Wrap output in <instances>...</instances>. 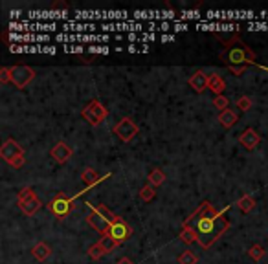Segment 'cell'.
<instances>
[{
    "instance_id": "obj_36",
    "label": "cell",
    "mask_w": 268,
    "mask_h": 264,
    "mask_svg": "<svg viewBox=\"0 0 268 264\" xmlns=\"http://www.w3.org/2000/svg\"><path fill=\"white\" fill-rule=\"evenodd\" d=\"M63 50L66 53H85V48H83V46H70V44H64Z\"/></svg>"
},
{
    "instance_id": "obj_28",
    "label": "cell",
    "mask_w": 268,
    "mask_h": 264,
    "mask_svg": "<svg viewBox=\"0 0 268 264\" xmlns=\"http://www.w3.org/2000/svg\"><path fill=\"white\" fill-rule=\"evenodd\" d=\"M248 255H250V259H254L255 263H257V261H261V259L265 257V248L259 246V244H254V246L248 250Z\"/></svg>"
},
{
    "instance_id": "obj_25",
    "label": "cell",
    "mask_w": 268,
    "mask_h": 264,
    "mask_svg": "<svg viewBox=\"0 0 268 264\" xmlns=\"http://www.w3.org/2000/svg\"><path fill=\"white\" fill-rule=\"evenodd\" d=\"M163 182H165V173H163L162 169H153L151 174H149V185H162Z\"/></svg>"
},
{
    "instance_id": "obj_26",
    "label": "cell",
    "mask_w": 268,
    "mask_h": 264,
    "mask_svg": "<svg viewBox=\"0 0 268 264\" xmlns=\"http://www.w3.org/2000/svg\"><path fill=\"white\" fill-rule=\"evenodd\" d=\"M237 206H239V209L242 213H250V211L255 208V200L250 195H244L237 200Z\"/></svg>"
},
{
    "instance_id": "obj_41",
    "label": "cell",
    "mask_w": 268,
    "mask_h": 264,
    "mask_svg": "<svg viewBox=\"0 0 268 264\" xmlns=\"http://www.w3.org/2000/svg\"><path fill=\"white\" fill-rule=\"evenodd\" d=\"M127 41H131V42H140V35L138 33H127V37H125Z\"/></svg>"
},
{
    "instance_id": "obj_30",
    "label": "cell",
    "mask_w": 268,
    "mask_h": 264,
    "mask_svg": "<svg viewBox=\"0 0 268 264\" xmlns=\"http://www.w3.org/2000/svg\"><path fill=\"white\" fill-rule=\"evenodd\" d=\"M105 255V251L101 250V246L99 244H94L92 248H88V257L94 259V261H98V259H101Z\"/></svg>"
},
{
    "instance_id": "obj_3",
    "label": "cell",
    "mask_w": 268,
    "mask_h": 264,
    "mask_svg": "<svg viewBox=\"0 0 268 264\" xmlns=\"http://www.w3.org/2000/svg\"><path fill=\"white\" fill-rule=\"evenodd\" d=\"M224 57L230 66H246L255 64V53L248 46H230L224 52Z\"/></svg>"
},
{
    "instance_id": "obj_32",
    "label": "cell",
    "mask_w": 268,
    "mask_h": 264,
    "mask_svg": "<svg viewBox=\"0 0 268 264\" xmlns=\"http://www.w3.org/2000/svg\"><path fill=\"white\" fill-rule=\"evenodd\" d=\"M237 106L244 112L250 110V108H252V99L248 98V96H242V98H239V101H237Z\"/></svg>"
},
{
    "instance_id": "obj_34",
    "label": "cell",
    "mask_w": 268,
    "mask_h": 264,
    "mask_svg": "<svg viewBox=\"0 0 268 264\" xmlns=\"http://www.w3.org/2000/svg\"><path fill=\"white\" fill-rule=\"evenodd\" d=\"M31 196H35V191L31 187H24L19 193V196H17V202H21V200H28V198H31Z\"/></svg>"
},
{
    "instance_id": "obj_16",
    "label": "cell",
    "mask_w": 268,
    "mask_h": 264,
    "mask_svg": "<svg viewBox=\"0 0 268 264\" xmlns=\"http://www.w3.org/2000/svg\"><path fill=\"white\" fill-rule=\"evenodd\" d=\"M108 176H112V174L108 173V174H105V176H99V174L96 173L94 169H90V167H88V169H85V171H83V174H81V178H83V182H85V185H86V191H88L90 187H94L96 184H99L101 180H107Z\"/></svg>"
},
{
    "instance_id": "obj_23",
    "label": "cell",
    "mask_w": 268,
    "mask_h": 264,
    "mask_svg": "<svg viewBox=\"0 0 268 264\" xmlns=\"http://www.w3.org/2000/svg\"><path fill=\"white\" fill-rule=\"evenodd\" d=\"M99 246H101V250L105 251V253H112L114 250H118V246H120L121 242H118L116 238H112V237L108 235H103L101 237V240H99Z\"/></svg>"
},
{
    "instance_id": "obj_8",
    "label": "cell",
    "mask_w": 268,
    "mask_h": 264,
    "mask_svg": "<svg viewBox=\"0 0 268 264\" xmlns=\"http://www.w3.org/2000/svg\"><path fill=\"white\" fill-rule=\"evenodd\" d=\"M107 235L112 237V238H116L118 242H123V240H127L129 237L133 235V228H131V226H129L123 218H118V220H116V222L108 228Z\"/></svg>"
},
{
    "instance_id": "obj_4",
    "label": "cell",
    "mask_w": 268,
    "mask_h": 264,
    "mask_svg": "<svg viewBox=\"0 0 268 264\" xmlns=\"http://www.w3.org/2000/svg\"><path fill=\"white\" fill-rule=\"evenodd\" d=\"M81 114H83V118H85L86 123L92 127H98L99 123H103V121L108 118L107 106L101 103V101H98V99H94V101H90V103L86 105Z\"/></svg>"
},
{
    "instance_id": "obj_35",
    "label": "cell",
    "mask_w": 268,
    "mask_h": 264,
    "mask_svg": "<svg viewBox=\"0 0 268 264\" xmlns=\"http://www.w3.org/2000/svg\"><path fill=\"white\" fill-rule=\"evenodd\" d=\"M0 81L6 84V83H11V68H7V66H4V68L0 70Z\"/></svg>"
},
{
    "instance_id": "obj_45",
    "label": "cell",
    "mask_w": 268,
    "mask_h": 264,
    "mask_svg": "<svg viewBox=\"0 0 268 264\" xmlns=\"http://www.w3.org/2000/svg\"><path fill=\"white\" fill-rule=\"evenodd\" d=\"M118 264H133V261H131L129 257H123V259H120V263Z\"/></svg>"
},
{
    "instance_id": "obj_14",
    "label": "cell",
    "mask_w": 268,
    "mask_h": 264,
    "mask_svg": "<svg viewBox=\"0 0 268 264\" xmlns=\"http://www.w3.org/2000/svg\"><path fill=\"white\" fill-rule=\"evenodd\" d=\"M17 204H19V208H21L22 213L28 216H33L39 209L43 208V202L39 200L37 196H31L28 200H21V202H17Z\"/></svg>"
},
{
    "instance_id": "obj_6",
    "label": "cell",
    "mask_w": 268,
    "mask_h": 264,
    "mask_svg": "<svg viewBox=\"0 0 268 264\" xmlns=\"http://www.w3.org/2000/svg\"><path fill=\"white\" fill-rule=\"evenodd\" d=\"M35 77V70L29 68V66H24V64H19V66H11V83L15 84V88H26Z\"/></svg>"
},
{
    "instance_id": "obj_17",
    "label": "cell",
    "mask_w": 268,
    "mask_h": 264,
    "mask_svg": "<svg viewBox=\"0 0 268 264\" xmlns=\"http://www.w3.org/2000/svg\"><path fill=\"white\" fill-rule=\"evenodd\" d=\"M28 17L31 21H48V19H61V21L70 22V19L66 17L64 13H57V11H29Z\"/></svg>"
},
{
    "instance_id": "obj_11",
    "label": "cell",
    "mask_w": 268,
    "mask_h": 264,
    "mask_svg": "<svg viewBox=\"0 0 268 264\" xmlns=\"http://www.w3.org/2000/svg\"><path fill=\"white\" fill-rule=\"evenodd\" d=\"M50 154H52V158H54L55 161H59V163H64L66 160H70L72 147H68L66 143H64V141H59V143H55V145L52 147Z\"/></svg>"
},
{
    "instance_id": "obj_40",
    "label": "cell",
    "mask_w": 268,
    "mask_h": 264,
    "mask_svg": "<svg viewBox=\"0 0 268 264\" xmlns=\"http://www.w3.org/2000/svg\"><path fill=\"white\" fill-rule=\"evenodd\" d=\"M55 52H57L55 46H43V52H41V53H50V55H54Z\"/></svg>"
},
{
    "instance_id": "obj_39",
    "label": "cell",
    "mask_w": 268,
    "mask_h": 264,
    "mask_svg": "<svg viewBox=\"0 0 268 264\" xmlns=\"http://www.w3.org/2000/svg\"><path fill=\"white\" fill-rule=\"evenodd\" d=\"M230 70H232L235 76H242L244 70H246V66H230Z\"/></svg>"
},
{
    "instance_id": "obj_47",
    "label": "cell",
    "mask_w": 268,
    "mask_h": 264,
    "mask_svg": "<svg viewBox=\"0 0 268 264\" xmlns=\"http://www.w3.org/2000/svg\"><path fill=\"white\" fill-rule=\"evenodd\" d=\"M114 39H116V41H123L125 37H123V35H120V33H116V37H114Z\"/></svg>"
},
{
    "instance_id": "obj_9",
    "label": "cell",
    "mask_w": 268,
    "mask_h": 264,
    "mask_svg": "<svg viewBox=\"0 0 268 264\" xmlns=\"http://www.w3.org/2000/svg\"><path fill=\"white\" fill-rule=\"evenodd\" d=\"M0 156H2L4 161L11 163V161L17 160L19 156H24V151H22V147L19 145L15 139H6L4 145L0 147Z\"/></svg>"
},
{
    "instance_id": "obj_21",
    "label": "cell",
    "mask_w": 268,
    "mask_h": 264,
    "mask_svg": "<svg viewBox=\"0 0 268 264\" xmlns=\"http://www.w3.org/2000/svg\"><path fill=\"white\" fill-rule=\"evenodd\" d=\"M237 114H235V110H232V108H226V110H222L219 114V123L224 129H232L235 123H237Z\"/></svg>"
},
{
    "instance_id": "obj_37",
    "label": "cell",
    "mask_w": 268,
    "mask_h": 264,
    "mask_svg": "<svg viewBox=\"0 0 268 264\" xmlns=\"http://www.w3.org/2000/svg\"><path fill=\"white\" fill-rule=\"evenodd\" d=\"M189 29V26L186 24V22H175V26H173V31H177V33H180V31H188Z\"/></svg>"
},
{
    "instance_id": "obj_10",
    "label": "cell",
    "mask_w": 268,
    "mask_h": 264,
    "mask_svg": "<svg viewBox=\"0 0 268 264\" xmlns=\"http://www.w3.org/2000/svg\"><path fill=\"white\" fill-rule=\"evenodd\" d=\"M9 29H13L15 31H52V29H57V24H46V22H35V24H26V22H22V24H15L11 22L9 24Z\"/></svg>"
},
{
    "instance_id": "obj_22",
    "label": "cell",
    "mask_w": 268,
    "mask_h": 264,
    "mask_svg": "<svg viewBox=\"0 0 268 264\" xmlns=\"http://www.w3.org/2000/svg\"><path fill=\"white\" fill-rule=\"evenodd\" d=\"M94 19L105 21V11H76L74 15V21H94Z\"/></svg>"
},
{
    "instance_id": "obj_31",
    "label": "cell",
    "mask_w": 268,
    "mask_h": 264,
    "mask_svg": "<svg viewBox=\"0 0 268 264\" xmlns=\"http://www.w3.org/2000/svg\"><path fill=\"white\" fill-rule=\"evenodd\" d=\"M213 105H215V108H219V110L222 112V110H226V108H228L230 101H228V98H226V96H215V99H213Z\"/></svg>"
},
{
    "instance_id": "obj_24",
    "label": "cell",
    "mask_w": 268,
    "mask_h": 264,
    "mask_svg": "<svg viewBox=\"0 0 268 264\" xmlns=\"http://www.w3.org/2000/svg\"><path fill=\"white\" fill-rule=\"evenodd\" d=\"M180 238H182L186 244H193L198 242V235L197 231L193 230L191 226H182V231H180Z\"/></svg>"
},
{
    "instance_id": "obj_20",
    "label": "cell",
    "mask_w": 268,
    "mask_h": 264,
    "mask_svg": "<svg viewBox=\"0 0 268 264\" xmlns=\"http://www.w3.org/2000/svg\"><path fill=\"white\" fill-rule=\"evenodd\" d=\"M31 255H33L39 263H44V261L52 255V248H50L46 242H37L35 246H33V250H31Z\"/></svg>"
},
{
    "instance_id": "obj_29",
    "label": "cell",
    "mask_w": 268,
    "mask_h": 264,
    "mask_svg": "<svg viewBox=\"0 0 268 264\" xmlns=\"http://www.w3.org/2000/svg\"><path fill=\"white\" fill-rule=\"evenodd\" d=\"M156 196V191H155V187L153 185H145V187H141V191H140V198L143 202H151L153 198Z\"/></svg>"
},
{
    "instance_id": "obj_7",
    "label": "cell",
    "mask_w": 268,
    "mask_h": 264,
    "mask_svg": "<svg viewBox=\"0 0 268 264\" xmlns=\"http://www.w3.org/2000/svg\"><path fill=\"white\" fill-rule=\"evenodd\" d=\"M114 134H116L121 141L129 143V141H133V138L138 134V125H136L131 118H123L121 121L116 123V127H114Z\"/></svg>"
},
{
    "instance_id": "obj_33",
    "label": "cell",
    "mask_w": 268,
    "mask_h": 264,
    "mask_svg": "<svg viewBox=\"0 0 268 264\" xmlns=\"http://www.w3.org/2000/svg\"><path fill=\"white\" fill-rule=\"evenodd\" d=\"M88 53H103V55H107V53H110V48H108V46L92 44V46H88Z\"/></svg>"
},
{
    "instance_id": "obj_38",
    "label": "cell",
    "mask_w": 268,
    "mask_h": 264,
    "mask_svg": "<svg viewBox=\"0 0 268 264\" xmlns=\"http://www.w3.org/2000/svg\"><path fill=\"white\" fill-rule=\"evenodd\" d=\"M24 161H26V156H19V158H17V160H13V161H11V163H9V165H11V167H15V169H21V167L24 165Z\"/></svg>"
},
{
    "instance_id": "obj_43",
    "label": "cell",
    "mask_w": 268,
    "mask_h": 264,
    "mask_svg": "<svg viewBox=\"0 0 268 264\" xmlns=\"http://www.w3.org/2000/svg\"><path fill=\"white\" fill-rule=\"evenodd\" d=\"M127 52H129V53H136V52H140V48H138V46H134V44H129Z\"/></svg>"
},
{
    "instance_id": "obj_27",
    "label": "cell",
    "mask_w": 268,
    "mask_h": 264,
    "mask_svg": "<svg viewBox=\"0 0 268 264\" xmlns=\"http://www.w3.org/2000/svg\"><path fill=\"white\" fill-rule=\"evenodd\" d=\"M197 255L193 253L191 250H186L178 255V264H197Z\"/></svg>"
},
{
    "instance_id": "obj_1",
    "label": "cell",
    "mask_w": 268,
    "mask_h": 264,
    "mask_svg": "<svg viewBox=\"0 0 268 264\" xmlns=\"http://www.w3.org/2000/svg\"><path fill=\"white\" fill-rule=\"evenodd\" d=\"M228 209H230V206H226L222 211H217L210 202H202L197 211L188 220H184V226H191L197 231L198 244L204 250H210L213 244L230 230V220L226 218Z\"/></svg>"
},
{
    "instance_id": "obj_5",
    "label": "cell",
    "mask_w": 268,
    "mask_h": 264,
    "mask_svg": "<svg viewBox=\"0 0 268 264\" xmlns=\"http://www.w3.org/2000/svg\"><path fill=\"white\" fill-rule=\"evenodd\" d=\"M79 195H76L74 198H68L66 195H57L54 200L48 204V209L54 213V215L57 216V218H64V216L70 215L72 208H74V202H76V198H78Z\"/></svg>"
},
{
    "instance_id": "obj_13",
    "label": "cell",
    "mask_w": 268,
    "mask_h": 264,
    "mask_svg": "<svg viewBox=\"0 0 268 264\" xmlns=\"http://www.w3.org/2000/svg\"><path fill=\"white\" fill-rule=\"evenodd\" d=\"M239 141H241V145L244 147V149L252 151V149H255V147L259 145L261 138H259V134H257L254 129H246V131L239 136Z\"/></svg>"
},
{
    "instance_id": "obj_18",
    "label": "cell",
    "mask_w": 268,
    "mask_h": 264,
    "mask_svg": "<svg viewBox=\"0 0 268 264\" xmlns=\"http://www.w3.org/2000/svg\"><path fill=\"white\" fill-rule=\"evenodd\" d=\"M61 29H64L66 33H83V31H94V29H98L96 24H78L76 21H70V22H64Z\"/></svg>"
},
{
    "instance_id": "obj_44",
    "label": "cell",
    "mask_w": 268,
    "mask_h": 264,
    "mask_svg": "<svg viewBox=\"0 0 268 264\" xmlns=\"http://www.w3.org/2000/svg\"><path fill=\"white\" fill-rule=\"evenodd\" d=\"M158 29H160V31H169V22H162Z\"/></svg>"
},
{
    "instance_id": "obj_46",
    "label": "cell",
    "mask_w": 268,
    "mask_h": 264,
    "mask_svg": "<svg viewBox=\"0 0 268 264\" xmlns=\"http://www.w3.org/2000/svg\"><path fill=\"white\" fill-rule=\"evenodd\" d=\"M140 52H141V53H149V46H147V44H143V46L140 48Z\"/></svg>"
},
{
    "instance_id": "obj_42",
    "label": "cell",
    "mask_w": 268,
    "mask_h": 264,
    "mask_svg": "<svg viewBox=\"0 0 268 264\" xmlns=\"http://www.w3.org/2000/svg\"><path fill=\"white\" fill-rule=\"evenodd\" d=\"M175 41H177V37H175V35H167V33L162 35V42H175Z\"/></svg>"
},
{
    "instance_id": "obj_2",
    "label": "cell",
    "mask_w": 268,
    "mask_h": 264,
    "mask_svg": "<svg viewBox=\"0 0 268 264\" xmlns=\"http://www.w3.org/2000/svg\"><path fill=\"white\" fill-rule=\"evenodd\" d=\"M118 218H120V216L114 215L107 206H92L90 215L86 216V222L90 224L94 230H98L101 235H107L108 228H110Z\"/></svg>"
},
{
    "instance_id": "obj_12",
    "label": "cell",
    "mask_w": 268,
    "mask_h": 264,
    "mask_svg": "<svg viewBox=\"0 0 268 264\" xmlns=\"http://www.w3.org/2000/svg\"><path fill=\"white\" fill-rule=\"evenodd\" d=\"M50 35H41V33H9V41H17V42H50Z\"/></svg>"
},
{
    "instance_id": "obj_19",
    "label": "cell",
    "mask_w": 268,
    "mask_h": 264,
    "mask_svg": "<svg viewBox=\"0 0 268 264\" xmlns=\"http://www.w3.org/2000/svg\"><path fill=\"white\" fill-rule=\"evenodd\" d=\"M208 88L212 92H215V96H222V92L226 90L224 79L219 74H212V76L208 77Z\"/></svg>"
},
{
    "instance_id": "obj_15",
    "label": "cell",
    "mask_w": 268,
    "mask_h": 264,
    "mask_svg": "<svg viewBox=\"0 0 268 264\" xmlns=\"http://www.w3.org/2000/svg\"><path fill=\"white\" fill-rule=\"evenodd\" d=\"M208 77L202 70H197L193 76L189 77V86L193 88L195 92H204L208 88Z\"/></svg>"
}]
</instances>
